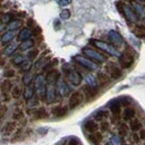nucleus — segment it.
Returning a JSON list of instances; mask_svg holds the SVG:
<instances>
[{"label": "nucleus", "mask_w": 145, "mask_h": 145, "mask_svg": "<svg viewBox=\"0 0 145 145\" xmlns=\"http://www.w3.org/2000/svg\"><path fill=\"white\" fill-rule=\"evenodd\" d=\"M134 62V54L132 49L127 48L119 57V63L123 69L131 68Z\"/></svg>", "instance_id": "obj_1"}, {"label": "nucleus", "mask_w": 145, "mask_h": 145, "mask_svg": "<svg viewBox=\"0 0 145 145\" xmlns=\"http://www.w3.org/2000/svg\"><path fill=\"white\" fill-rule=\"evenodd\" d=\"M83 101V96H82L81 91H74L69 98V108L70 109H75L78 106L80 105V103Z\"/></svg>", "instance_id": "obj_2"}, {"label": "nucleus", "mask_w": 145, "mask_h": 145, "mask_svg": "<svg viewBox=\"0 0 145 145\" xmlns=\"http://www.w3.org/2000/svg\"><path fill=\"white\" fill-rule=\"evenodd\" d=\"M91 44L94 45L96 48H101L102 50L108 52L109 54H110V55H112V56L117 55V51L115 50V48L112 46H110V45L106 44L105 42H101V41H99V40H91Z\"/></svg>", "instance_id": "obj_3"}, {"label": "nucleus", "mask_w": 145, "mask_h": 145, "mask_svg": "<svg viewBox=\"0 0 145 145\" xmlns=\"http://www.w3.org/2000/svg\"><path fill=\"white\" fill-rule=\"evenodd\" d=\"M12 87H13V85H12V82L10 81V80H3L1 85H0V89H1L2 95L6 101L9 99V92L11 91Z\"/></svg>", "instance_id": "obj_4"}, {"label": "nucleus", "mask_w": 145, "mask_h": 145, "mask_svg": "<svg viewBox=\"0 0 145 145\" xmlns=\"http://www.w3.org/2000/svg\"><path fill=\"white\" fill-rule=\"evenodd\" d=\"M107 70L109 71L110 78L113 80H119L122 76V70L114 64H109L107 66Z\"/></svg>", "instance_id": "obj_5"}, {"label": "nucleus", "mask_w": 145, "mask_h": 145, "mask_svg": "<svg viewBox=\"0 0 145 145\" xmlns=\"http://www.w3.org/2000/svg\"><path fill=\"white\" fill-rule=\"evenodd\" d=\"M82 91H83L85 97L88 99H92L93 98L96 97V95L98 94V89H96L95 87L88 86V85L83 87Z\"/></svg>", "instance_id": "obj_6"}, {"label": "nucleus", "mask_w": 145, "mask_h": 145, "mask_svg": "<svg viewBox=\"0 0 145 145\" xmlns=\"http://www.w3.org/2000/svg\"><path fill=\"white\" fill-rule=\"evenodd\" d=\"M86 55H88L90 59H94L97 62H102L106 59L105 57H103V55L101 54H99V52H96V51H93L92 49H88V48H85L84 51H83Z\"/></svg>", "instance_id": "obj_7"}, {"label": "nucleus", "mask_w": 145, "mask_h": 145, "mask_svg": "<svg viewBox=\"0 0 145 145\" xmlns=\"http://www.w3.org/2000/svg\"><path fill=\"white\" fill-rule=\"evenodd\" d=\"M75 60L78 62V63H80L82 66V67H84V68L92 70V69L97 68V66L95 65L94 63H92L91 61L88 60L87 59H85V57H76Z\"/></svg>", "instance_id": "obj_8"}, {"label": "nucleus", "mask_w": 145, "mask_h": 145, "mask_svg": "<svg viewBox=\"0 0 145 145\" xmlns=\"http://www.w3.org/2000/svg\"><path fill=\"white\" fill-rule=\"evenodd\" d=\"M16 124L14 121H9L7 122L5 125L3 126V128L1 129V134L3 136H8L9 134H11L16 129Z\"/></svg>", "instance_id": "obj_9"}, {"label": "nucleus", "mask_w": 145, "mask_h": 145, "mask_svg": "<svg viewBox=\"0 0 145 145\" xmlns=\"http://www.w3.org/2000/svg\"><path fill=\"white\" fill-rule=\"evenodd\" d=\"M97 80H98L99 87H101V88L106 87L107 85H109L110 82V78L109 76H107L105 73H102V72L98 73Z\"/></svg>", "instance_id": "obj_10"}, {"label": "nucleus", "mask_w": 145, "mask_h": 145, "mask_svg": "<svg viewBox=\"0 0 145 145\" xmlns=\"http://www.w3.org/2000/svg\"><path fill=\"white\" fill-rule=\"evenodd\" d=\"M51 112L53 115H55L57 118L64 117L68 113V108L67 107H61V106H57L55 108H53Z\"/></svg>", "instance_id": "obj_11"}, {"label": "nucleus", "mask_w": 145, "mask_h": 145, "mask_svg": "<svg viewBox=\"0 0 145 145\" xmlns=\"http://www.w3.org/2000/svg\"><path fill=\"white\" fill-rule=\"evenodd\" d=\"M33 117H34L35 120L47 119L48 117V113L46 110V109H44V108H39V109L36 110L34 112H33Z\"/></svg>", "instance_id": "obj_12"}, {"label": "nucleus", "mask_w": 145, "mask_h": 145, "mask_svg": "<svg viewBox=\"0 0 145 145\" xmlns=\"http://www.w3.org/2000/svg\"><path fill=\"white\" fill-rule=\"evenodd\" d=\"M89 140L92 143L98 145L102 140V134L101 133V132H99V131L92 132V133H90L89 135Z\"/></svg>", "instance_id": "obj_13"}, {"label": "nucleus", "mask_w": 145, "mask_h": 145, "mask_svg": "<svg viewBox=\"0 0 145 145\" xmlns=\"http://www.w3.org/2000/svg\"><path fill=\"white\" fill-rule=\"evenodd\" d=\"M84 128L87 131L92 133V132H96L98 131V124L93 121H88L85 122Z\"/></svg>", "instance_id": "obj_14"}, {"label": "nucleus", "mask_w": 145, "mask_h": 145, "mask_svg": "<svg viewBox=\"0 0 145 145\" xmlns=\"http://www.w3.org/2000/svg\"><path fill=\"white\" fill-rule=\"evenodd\" d=\"M68 76L69 78L70 81H72L75 85H78V84H80V82L81 80V78H80V74H78V72L72 70V71H70V73H68Z\"/></svg>", "instance_id": "obj_15"}, {"label": "nucleus", "mask_w": 145, "mask_h": 145, "mask_svg": "<svg viewBox=\"0 0 145 145\" xmlns=\"http://www.w3.org/2000/svg\"><path fill=\"white\" fill-rule=\"evenodd\" d=\"M135 116V110L133 108H127L124 110V113H123V119L125 121H131V120Z\"/></svg>", "instance_id": "obj_16"}, {"label": "nucleus", "mask_w": 145, "mask_h": 145, "mask_svg": "<svg viewBox=\"0 0 145 145\" xmlns=\"http://www.w3.org/2000/svg\"><path fill=\"white\" fill-rule=\"evenodd\" d=\"M16 48H18V45H16V43H14V42H12V43H10L5 48V50H4V53H5L7 56H10V55H12V54H14L16 52Z\"/></svg>", "instance_id": "obj_17"}, {"label": "nucleus", "mask_w": 145, "mask_h": 145, "mask_svg": "<svg viewBox=\"0 0 145 145\" xmlns=\"http://www.w3.org/2000/svg\"><path fill=\"white\" fill-rule=\"evenodd\" d=\"M15 38V34L13 31H9V32H7L5 35H4L2 38H1V42L3 45L5 44H7L8 42H10V41Z\"/></svg>", "instance_id": "obj_18"}, {"label": "nucleus", "mask_w": 145, "mask_h": 145, "mask_svg": "<svg viewBox=\"0 0 145 145\" xmlns=\"http://www.w3.org/2000/svg\"><path fill=\"white\" fill-rule=\"evenodd\" d=\"M11 95H12V97H13L14 99L20 98V96L22 95V89H21V88H20L18 85L15 86L14 88H12V89H11Z\"/></svg>", "instance_id": "obj_19"}, {"label": "nucleus", "mask_w": 145, "mask_h": 145, "mask_svg": "<svg viewBox=\"0 0 145 145\" xmlns=\"http://www.w3.org/2000/svg\"><path fill=\"white\" fill-rule=\"evenodd\" d=\"M24 117V112L21 109H16L12 113V118L15 121H19Z\"/></svg>", "instance_id": "obj_20"}, {"label": "nucleus", "mask_w": 145, "mask_h": 145, "mask_svg": "<svg viewBox=\"0 0 145 145\" xmlns=\"http://www.w3.org/2000/svg\"><path fill=\"white\" fill-rule=\"evenodd\" d=\"M109 111L107 110H99L96 113L95 115V119L97 120V121H102L103 119H106L109 117Z\"/></svg>", "instance_id": "obj_21"}, {"label": "nucleus", "mask_w": 145, "mask_h": 145, "mask_svg": "<svg viewBox=\"0 0 145 145\" xmlns=\"http://www.w3.org/2000/svg\"><path fill=\"white\" fill-rule=\"evenodd\" d=\"M30 36H31V32L28 29H27V28H24V29H22V31L19 33L18 39L19 40H26L29 38Z\"/></svg>", "instance_id": "obj_22"}, {"label": "nucleus", "mask_w": 145, "mask_h": 145, "mask_svg": "<svg viewBox=\"0 0 145 145\" xmlns=\"http://www.w3.org/2000/svg\"><path fill=\"white\" fill-rule=\"evenodd\" d=\"M134 34L138 37V38H144L145 36V29L143 26H137L134 29Z\"/></svg>", "instance_id": "obj_23"}, {"label": "nucleus", "mask_w": 145, "mask_h": 145, "mask_svg": "<svg viewBox=\"0 0 145 145\" xmlns=\"http://www.w3.org/2000/svg\"><path fill=\"white\" fill-rule=\"evenodd\" d=\"M140 128H142V124H140V121L139 120H133V121H131V131H139Z\"/></svg>", "instance_id": "obj_24"}, {"label": "nucleus", "mask_w": 145, "mask_h": 145, "mask_svg": "<svg viewBox=\"0 0 145 145\" xmlns=\"http://www.w3.org/2000/svg\"><path fill=\"white\" fill-rule=\"evenodd\" d=\"M21 22L18 21V20H13V21H11L9 24H8L7 26V28L10 30H15V29H18V28L21 27Z\"/></svg>", "instance_id": "obj_25"}, {"label": "nucleus", "mask_w": 145, "mask_h": 145, "mask_svg": "<svg viewBox=\"0 0 145 145\" xmlns=\"http://www.w3.org/2000/svg\"><path fill=\"white\" fill-rule=\"evenodd\" d=\"M33 46H34V41L33 40H26L20 45V48H21L22 50H27V49H29Z\"/></svg>", "instance_id": "obj_26"}, {"label": "nucleus", "mask_w": 145, "mask_h": 145, "mask_svg": "<svg viewBox=\"0 0 145 145\" xmlns=\"http://www.w3.org/2000/svg\"><path fill=\"white\" fill-rule=\"evenodd\" d=\"M38 55H39V49L38 48H33L27 52V57L30 61L34 60L36 57H38Z\"/></svg>", "instance_id": "obj_27"}, {"label": "nucleus", "mask_w": 145, "mask_h": 145, "mask_svg": "<svg viewBox=\"0 0 145 145\" xmlns=\"http://www.w3.org/2000/svg\"><path fill=\"white\" fill-rule=\"evenodd\" d=\"M110 110L112 115H120V112H121V105L118 104V103H113L110 106Z\"/></svg>", "instance_id": "obj_28"}, {"label": "nucleus", "mask_w": 145, "mask_h": 145, "mask_svg": "<svg viewBox=\"0 0 145 145\" xmlns=\"http://www.w3.org/2000/svg\"><path fill=\"white\" fill-rule=\"evenodd\" d=\"M31 65H32V62L30 60H24L22 62V64L20 66H21V69L23 70V71H27V72L28 70L30 69Z\"/></svg>", "instance_id": "obj_29"}, {"label": "nucleus", "mask_w": 145, "mask_h": 145, "mask_svg": "<svg viewBox=\"0 0 145 145\" xmlns=\"http://www.w3.org/2000/svg\"><path fill=\"white\" fill-rule=\"evenodd\" d=\"M127 131H128V127L126 126V124H121L119 127V133L121 136H125L127 134Z\"/></svg>", "instance_id": "obj_30"}, {"label": "nucleus", "mask_w": 145, "mask_h": 145, "mask_svg": "<svg viewBox=\"0 0 145 145\" xmlns=\"http://www.w3.org/2000/svg\"><path fill=\"white\" fill-rule=\"evenodd\" d=\"M23 61H24V57L21 55L16 56V57H14V59H12V62H13V64H15V65H21Z\"/></svg>", "instance_id": "obj_31"}, {"label": "nucleus", "mask_w": 145, "mask_h": 145, "mask_svg": "<svg viewBox=\"0 0 145 145\" xmlns=\"http://www.w3.org/2000/svg\"><path fill=\"white\" fill-rule=\"evenodd\" d=\"M15 74H16V72H15V70H14V69H7V70H6L5 72H4V77L7 78V80H8V78H13V77L15 76Z\"/></svg>", "instance_id": "obj_32"}, {"label": "nucleus", "mask_w": 145, "mask_h": 145, "mask_svg": "<svg viewBox=\"0 0 145 145\" xmlns=\"http://www.w3.org/2000/svg\"><path fill=\"white\" fill-rule=\"evenodd\" d=\"M7 106L0 102V120H2L4 118V116H5L7 112Z\"/></svg>", "instance_id": "obj_33"}, {"label": "nucleus", "mask_w": 145, "mask_h": 145, "mask_svg": "<svg viewBox=\"0 0 145 145\" xmlns=\"http://www.w3.org/2000/svg\"><path fill=\"white\" fill-rule=\"evenodd\" d=\"M31 78H32V76L30 75V73H26V74H25V76H24V82L26 84H28L30 82Z\"/></svg>", "instance_id": "obj_34"}, {"label": "nucleus", "mask_w": 145, "mask_h": 145, "mask_svg": "<svg viewBox=\"0 0 145 145\" xmlns=\"http://www.w3.org/2000/svg\"><path fill=\"white\" fill-rule=\"evenodd\" d=\"M57 59H54L53 60V62H50V63H48V64H47L46 66H45V67H44V70L45 69H48L49 68H51V67H54V66H55V64H57Z\"/></svg>", "instance_id": "obj_35"}, {"label": "nucleus", "mask_w": 145, "mask_h": 145, "mask_svg": "<svg viewBox=\"0 0 145 145\" xmlns=\"http://www.w3.org/2000/svg\"><path fill=\"white\" fill-rule=\"evenodd\" d=\"M11 16L9 14H6V15H4V16L2 18V20H3V22H9L11 21Z\"/></svg>", "instance_id": "obj_36"}, {"label": "nucleus", "mask_w": 145, "mask_h": 145, "mask_svg": "<svg viewBox=\"0 0 145 145\" xmlns=\"http://www.w3.org/2000/svg\"><path fill=\"white\" fill-rule=\"evenodd\" d=\"M41 32H42V30H41V28H40L39 27H36L34 32H33V34H34L35 36H39V35L41 34Z\"/></svg>", "instance_id": "obj_37"}, {"label": "nucleus", "mask_w": 145, "mask_h": 145, "mask_svg": "<svg viewBox=\"0 0 145 145\" xmlns=\"http://www.w3.org/2000/svg\"><path fill=\"white\" fill-rule=\"evenodd\" d=\"M69 145H78V140L77 139H71L69 140Z\"/></svg>", "instance_id": "obj_38"}, {"label": "nucleus", "mask_w": 145, "mask_h": 145, "mask_svg": "<svg viewBox=\"0 0 145 145\" xmlns=\"http://www.w3.org/2000/svg\"><path fill=\"white\" fill-rule=\"evenodd\" d=\"M27 26L29 27L30 28H32L33 27L35 26V21H34L33 19H30V18H29V19L27 20Z\"/></svg>", "instance_id": "obj_39"}, {"label": "nucleus", "mask_w": 145, "mask_h": 145, "mask_svg": "<svg viewBox=\"0 0 145 145\" xmlns=\"http://www.w3.org/2000/svg\"><path fill=\"white\" fill-rule=\"evenodd\" d=\"M139 138H140V140H144V139H145V131H144V130H140V131Z\"/></svg>", "instance_id": "obj_40"}, {"label": "nucleus", "mask_w": 145, "mask_h": 145, "mask_svg": "<svg viewBox=\"0 0 145 145\" xmlns=\"http://www.w3.org/2000/svg\"><path fill=\"white\" fill-rule=\"evenodd\" d=\"M108 129H109V123H108V122H103L102 123V130L105 131Z\"/></svg>", "instance_id": "obj_41"}, {"label": "nucleus", "mask_w": 145, "mask_h": 145, "mask_svg": "<svg viewBox=\"0 0 145 145\" xmlns=\"http://www.w3.org/2000/svg\"><path fill=\"white\" fill-rule=\"evenodd\" d=\"M131 138L134 140V142H138L139 140H140V138H139V135H138V134H133V135H132V137H131Z\"/></svg>", "instance_id": "obj_42"}, {"label": "nucleus", "mask_w": 145, "mask_h": 145, "mask_svg": "<svg viewBox=\"0 0 145 145\" xmlns=\"http://www.w3.org/2000/svg\"><path fill=\"white\" fill-rule=\"evenodd\" d=\"M4 65H5V60L2 57H0V66H4Z\"/></svg>", "instance_id": "obj_43"}, {"label": "nucleus", "mask_w": 145, "mask_h": 145, "mask_svg": "<svg viewBox=\"0 0 145 145\" xmlns=\"http://www.w3.org/2000/svg\"><path fill=\"white\" fill-rule=\"evenodd\" d=\"M3 30H4V26H2V25H0V33H1Z\"/></svg>", "instance_id": "obj_44"}]
</instances>
